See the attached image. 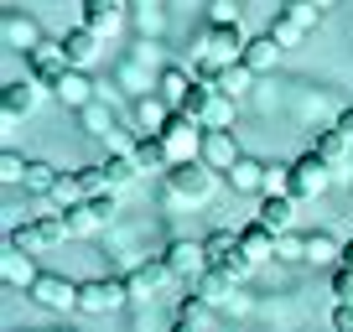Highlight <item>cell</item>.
I'll use <instances>...</instances> for the list:
<instances>
[{"mask_svg": "<svg viewBox=\"0 0 353 332\" xmlns=\"http://www.w3.org/2000/svg\"><path fill=\"white\" fill-rule=\"evenodd\" d=\"M203 249H208V270H219L229 280H244L254 270V260L244 255V244H239V229H213L203 239Z\"/></svg>", "mask_w": 353, "mask_h": 332, "instance_id": "1", "label": "cell"}, {"mask_svg": "<svg viewBox=\"0 0 353 332\" xmlns=\"http://www.w3.org/2000/svg\"><path fill=\"white\" fill-rule=\"evenodd\" d=\"M213 187H219V172H208L203 161H176L166 172V192L182 198V203H208Z\"/></svg>", "mask_w": 353, "mask_h": 332, "instance_id": "2", "label": "cell"}, {"mask_svg": "<svg viewBox=\"0 0 353 332\" xmlns=\"http://www.w3.org/2000/svg\"><path fill=\"white\" fill-rule=\"evenodd\" d=\"M244 47H250V37H244V26L234 21H208V32H203V57H208V63H239L244 57Z\"/></svg>", "mask_w": 353, "mask_h": 332, "instance_id": "3", "label": "cell"}, {"mask_svg": "<svg viewBox=\"0 0 353 332\" xmlns=\"http://www.w3.org/2000/svg\"><path fill=\"white\" fill-rule=\"evenodd\" d=\"M125 301H130V291L114 276H99V280H83V286H78V311H88V317H110Z\"/></svg>", "mask_w": 353, "mask_h": 332, "instance_id": "4", "label": "cell"}, {"mask_svg": "<svg viewBox=\"0 0 353 332\" xmlns=\"http://www.w3.org/2000/svg\"><path fill=\"white\" fill-rule=\"evenodd\" d=\"M327 187H332V166L322 161L317 151H307V156H296V161H291V198H296V203L322 198Z\"/></svg>", "mask_w": 353, "mask_h": 332, "instance_id": "5", "label": "cell"}, {"mask_svg": "<svg viewBox=\"0 0 353 332\" xmlns=\"http://www.w3.org/2000/svg\"><path fill=\"white\" fill-rule=\"evenodd\" d=\"M63 239H68L63 213H42V218L11 229V249H26V255H42V249H52V244H63Z\"/></svg>", "mask_w": 353, "mask_h": 332, "instance_id": "6", "label": "cell"}, {"mask_svg": "<svg viewBox=\"0 0 353 332\" xmlns=\"http://www.w3.org/2000/svg\"><path fill=\"white\" fill-rule=\"evenodd\" d=\"M110 218H114V192H99V198H88V203H78V208H68V213H63V229H68V239H83V234L104 229Z\"/></svg>", "mask_w": 353, "mask_h": 332, "instance_id": "7", "label": "cell"}, {"mask_svg": "<svg viewBox=\"0 0 353 332\" xmlns=\"http://www.w3.org/2000/svg\"><path fill=\"white\" fill-rule=\"evenodd\" d=\"M161 260H166V270H172V280H192V286H198V280L208 276V249H203V239H176Z\"/></svg>", "mask_w": 353, "mask_h": 332, "instance_id": "8", "label": "cell"}, {"mask_svg": "<svg viewBox=\"0 0 353 332\" xmlns=\"http://www.w3.org/2000/svg\"><path fill=\"white\" fill-rule=\"evenodd\" d=\"M78 286H83V280H68V276H57V270H42L37 286H32V301L47 307V311H78Z\"/></svg>", "mask_w": 353, "mask_h": 332, "instance_id": "9", "label": "cell"}, {"mask_svg": "<svg viewBox=\"0 0 353 332\" xmlns=\"http://www.w3.org/2000/svg\"><path fill=\"white\" fill-rule=\"evenodd\" d=\"M161 145L172 151V161H198L203 156V125L188 114H172V125L161 130Z\"/></svg>", "mask_w": 353, "mask_h": 332, "instance_id": "10", "label": "cell"}, {"mask_svg": "<svg viewBox=\"0 0 353 332\" xmlns=\"http://www.w3.org/2000/svg\"><path fill=\"white\" fill-rule=\"evenodd\" d=\"M0 37H6V47H11V52H37V47L47 42L42 26H37V16L16 11V6H6V16H0Z\"/></svg>", "mask_w": 353, "mask_h": 332, "instance_id": "11", "label": "cell"}, {"mask_svg": "<svg viewBox=\"0 0 353 332\" xmlns=\"http://www.w3.org/2000/svg\"><path fill=\"white\" fill-rule=\"evenodd\" d=\"M68 73H73V68H68V57H63L57 42H42L37 52H26V78H37L42 89H57Z\"/></svg>", "mask_w": 353, "mask_h": 332, "instance_id": "12", "label": "cell"}, {"mask_svg": "<svg viewBox=\"0 0 353 332\" xmlns=\"http://www.w3.org/2000/svg\"><path fill=\"white\" fill-rule=\"evenodd\" d=\"M239 156L244 151H239V141H234V130H203V156L198 161L208 166V172H223V177H229Z\"/></svg>", "mask_w": 353, "mask_h": 332, "instance_id": "13", "label": "cell"}, {"mask_svg": "<svg viewBox=\"0 0 353 332\" xmlns=\"http://www.w3.org/2000/svg\"><path fill=\"white\" fill-rule=\"evenodd\" d=\"M42 83L37 78H11L6 83V94H0V110H6V120H26V114H37V104H42Z\"/></svg>", "mask_w": 353, "mask_h": 332, "instance_id": "14", "label": "cell"}, {"mask_svg": "<svg viewBox=\"0 0 353 332\" xmlns=\"http://www.w3.org/2000/svg\"><path fill=\"white\" fill-rule=\"evenodd\" d=\"M130 161L141 166V177H166L172 172V151L161 145V135H135V145H130Z\"/></svg>", "mask_w": 353, "mask_h": 332, "instance_id": "15", "label": "cell"}, {"mask_svg": "<svg viewBox=\"0 0 353 332\" xmlns=\"http://www.w3.org/2000/svg\"><path fill=\"white\" fill-rule=\"evenodd\" d=\"M57 47H63L68 68H83V73H88V63H94V57H99V37L88 32L83 21H78V26H68V32L57 37Z\"/></svg>", "mask_w": 353, "mask_h": 332, "instance_id": "16", "label": "cell"}, {"mask_svg": "<svg viewBox=\"0 0 353 332\" xmlns=\"http://www.w3.org/2000/svg\"><path fill=\"white\" fill-rule=\"evenodd\" d=\"M172 114H176V110L151 89V94H141V99H135V130H141V135H161L166 125H172Z\"/></svg>", "mask_w": 353, "mask_h": 332, "instance_id": "17", "label": "cell"}, {"mask_svg": "<svg viewBox=\"0 0 353 332\" xmlns=\"http://www.w3.org/2000/svg\"><path fill=\"white\" fill-rule=\"evenodd\" d=\"M172 280V270H166V260H145L141 270H130L125 276V291H130V301H151L156 291Z\"/></svg>", "mask_w": 353, "mask_h": 332, "instance_id": "18", "label": "cell"}, {"mask_svg": "<svg viewBox=\"0 0 353 332\" xmlns=\"http://www.w3.org/2000/svg\"><path fill=\"white\" fill-rule=\"evenodd\" d=\"M254 223H265L270 234H291V223H296V198H260V213H254Z\"/></svg>", "mask_w": 353, "mask_h": 332, "instance_id": "19", "label": "cell"}, {"mask_svg": "<svg viewBox=\"0 0 353 332\" xmlns=\"http://www.w3.org/2000/svg\"><path fill=\"white\" fill-rule=\"evenodd\" d=\"M78 6H83V26L94 37L120 32V0H78Z\"/></svg>", "mask_w": 353, "mask_h": 332, "instance_id": "20", "label": "cell"}, {"mask_svg": "<svg viewBox=\"0 0 353 332\" xmlns=\"http://www.w3.org/2000/svg\"><path fill=\"white\" fill-rule=\"evenodd\" d=\"M192 83H198V78H192L188 68H161V78H156V94H161V99L172 104L176 114H182V104H188Z\"/></svg>", "mask_w": 353, "mask_h": 332, "instance_id": "21", "label": "cell"}, {"mask_svg": "<svg viewBox=\"0 0 353 332\" xmlns=\"http://www.w3.org/2000/svg\"><path fill=\"white\" fill-rule=\"evenodd\" d=\"M0 276H6V286H26V291H32L42 270L32 265V255H26V249H11V244H6V255H0Z\"/></svg>", "mask_w": 353, "mask_h": 332, "instance_id": "22", "label": "cell"}, {"mask_svg": "<svg viewBox=\"0 0 353 332\" xmlns=\"http://www.w3.org/2000/svg\"><path fill=\"white\" fill-rule=\"evenodd\" d=\"M276 239H281V234H270V229H265V223H244V229H239V244H244V255H250L254 260V265H265V260H276Z\"/></svg>", "mask_w": 353, "mask_h": 332, "instance_id": "23", "label": "cell"}, {"mask_svg": "<svg viewBox=\"0 0 353 332\" xmlns=\"http://www.w3.org/2000/svg\"><path fill=\"white\" fill-rule=\"evenodd\" d=\"M281 52H286V47H281L270 32H260V37H250V47H244V63H250V73H270V68L281 63Z\"/></svg>", "mask_w": 353, "mask_h": 332, "instance_id": "24", "label": "cell"}, {"mask_svg": "<svg viewBox=\"0 0 353 332\" xmlns=\"http://www.w3.org/2000/svg\"><path fill=\"white\" fill-rule=\"evenodd\" d=\"M265 166H270V161L239 156V161H234V172H229V187H234V192H254V198H260V192H265Z\"/></svg>", "mask_w": 353, "mask_h": 332, "instance_id": "25", "label": "cell"}, {"mask_svg": "<svg viewBox=\"0 0 353 332\" xmlns=\"http://www.w3.org/2000/svg\"><path fill=\"white\" fill-rule=\"evenodd\" d=\"M234 286H239V280H229V276H219V270H208V276L198 280V296L208 301L213 311H223V307H234V296H239Z\"/></svg>", "mask_w": 353, "mask_h": 332, "instance_id": "26", "label": "cell"}, {"mask_svg": "<svg viewBox=\"0 0 353 332\" xmlns=\"http://www.w3.org/2000/svg\"><path fill=\"white\" fill-rule=\"evenodd\" d=\"M104 182H110V192H120V187H130V182L135 177H141V166H135L130 161V151H110V156H104Z\"/></svg>", "mask_w": 353, "mask_h": 332, "instance_id": "27", "label": "cell"}, {"mask_svg": "<svg viewBox=\"0 0 353 332\" xmlns=\"http://www.w3.org/2000/svg\"><path fill=\"white\" fill-rule=\"evenodd\" d=\"M250 83H254V73H250V63H244V57H239V63H223L219 73H213V89L229 94V99H239Z\"/></svg>", "mask_w": 353, "mask_h": 332, "instance_id": "28", "label": "cell"}, {"mask_svg": "<svg viewBox=\"0 0 353 332\" xmlns=\"http://www.w3.org/2000/svg\"><path fill=\"white\" fill-rule=\"evenodd\" d=\"M52 94H57L63 104H73V110H88V104H94V83H88V73H83V68H73V73H68Z\"/></svg>", "mask_w": 353, "mask_h": 332, "instance_id": "29", "label": "cell"}, {"mask_svg": "<svg viewBox=\"0 0 353 332\" xmlns=\"http://www.w3.org/2000/svg\"><path fill=\"white\" fill-rule=\"evenodd\" d=\"M208 317H213V307L203 296H188L182 307H176V317H172V332H203L208 327Z\"/></svg>", "mask_w": 353, "mask_h": 332, "instance_id": "30", "label": "cell"}, {"mask_svg": "<svg viewBox=\"0 0 353 332\" xmlns=\"http://www.w3.org/2000/svg\"><path fill=\"white\" fill-rule=\"evenodd\" d=\"M307 260L312 265H343V244L327 229H317V234H307Z\"/></svg>", "mask_w": 353, "mask_h": 332, "instance_id": "31", "label": "cell"}, {"mask_svg": "<svg viewBox=\"0 0 353 332\" xmlns=\"http://www.w3.org/2000/svg\"><path fill=\"white\" fill-rule=\"evenodd\" d=\"M312 151H317L322 161L332 166V172H343V166H348V141H343L338 130H317V141H312Z\"/></svg>", "mask_w": 353, "mask_h": 332, "instance_id": "32", "label": "cell"}, {"mask_svg": "<svg viewBox=\"0 0 353 332\" xmlns=\"http://www.w3.org/2000/svg\"><path fill=\"white\" fill-rule=\"evenodd\" d=\"M57 177H63V172H57L52 161H32V166H26V182H21V187H26V192H37V198H52Z\"/></svg>", "mask_w": 353, "mask_h": 332, "instance_id": "33", "label": "cell"}, {"mask_svg": "<svg viewBox=\"0 0 353 332\" xmlns=\"http://www.w3.org/2000/svg\"><path fill=\"white\" fill-rule=\"evenodd\" d=\"M88 192H83V177H78V172H63V177H57V187H52V203L57 208H78V203H83Z\"/></svg>", "mask_w": 353, "mask_h": 332, "instance_id": "34", "label": "cell"}, {"mask_svg": "<svg viewBox=\"0 0 353 332\" xmlns=\"http://www.w3.org/2000/svg\"><path fill=\"white\" fill-rule=\"evenodd\" d=\"M281 192L291 198V161H270L265 166V192L260 198H281Z\"/></svg>", "mask_w": 353, "mask_h": 332, "instance_id": "35", "label": "cell"}, {"mask_svg": "<svg viewBox=\"0 0 353 332\" xmlns=\"http://www.w3.org/2000/svg\"><path fill=\"white\" fill-rule=\"evenodd\" d=\"M281 11H286L291 21L301 26V32H312V26L322 21V6H317V0H286V6H281Z\"/></svg>", "mask_w": 353, "mask_h": 332, "instance_id": "36", "label": "cell"}, {"mask_svg": "<svg viewBox=\"0 0 353 332\" xmlns=\"http://www.w3.org/2000/svg\"><path fill=\"white\" fill-rule=\"evenodd\" d=\"M276 260H286V265H296V260H307V234H281L276 239Z\"/></svg>", "mask_w": 353, "mask_h": 332, "instance_id": "37", "label": "cell"}, {"mask_svg": "<svg viewBox=\"0 0 353 332\" xmlns=\"http://www.w3.org/2000/svg\"><path fill=\"white\" fill-rule=\"evenodd\" d=\"M265 32L276 37V42H281V47H291V42H301V37H307V32H301V26H296V21H291V16H286V11H276V16H270V26H265Z\"/></svg>", "mask_w": 353, "mask_h": 332, "instance_id": "38", "label": "cell"}, {"mask_svg": "<svg viewBox=\"0 0 353 332\" xmlns=\"http://www.w3.org/2000/svg\"><path fill=\"white\" fill-rule=\"evenodd\" d=\"M26 166H32V161H21L16 151H6V156H0V182H6V187H21V182H26Z\"/></svg>", "mask_w": 353, "mask_h": 332, "instance_id": "39", "label": "cell"}, {"mask_svg": "<svg viewBox=\"0 0 353 332\" xmlns=\"http://www.w3.org/2000/svg\"><path fill=\"white\" fill-rule=\"evenodd\" d=\"M78 177H83V192H88V198L110 192V182H104V166H99V161H94V166H78ZM88 198H83V203H88Z\"/></svg>", "mask_w": 353, "mask_h": 332, "instance_id": "40", "label": "cell"}, {"mask_svg": "<svg viewBox=\"0 0 353 332\" xmlns=\"http://www.w3.org/2000/svg\"><path fill=\"white\" fill-rule=\"evenodd\" d=\"M332 332H353V301H338V307H332Z\"/></svg>", "mask_w": 353, "mask_h": 332, "instance_id": "41", "label": "cell"}, {"mask_svg": "<svg viewBox=\"0 0 353 332\" xmlns=\"http://www.w3.org/2000/svg\"><path fill=\"white\" fill-rule=\"evenodd\" d=\"M332 130H338V135H343V141H348V145H353V110H343V114H338V125H332Z\"/></svg>", "mask_w": 353, "mask_h": 332, "instance_id": "42", "label": "cell"}, {"mask_svg": "<svg viewBox=\"0 0 353 332\" xmlns=\"http://www.w3.org/2000/svg\"><path fill=\"white\" fill-rule=\"evenodd\" d=\"M239 6V0H219V21H229V11Z\"/></svg>", "mask_w": 353, "mask_h": 332, "instance_id": "43", "label": "cell"}, {"mask_svg": "<svg viewBox=\"0 0 353 332\" xmlns=\"http://www.w3.org/2000/svg\"><path fill=\"white\" fill-rule=\"evenodd\" d=\"M57 332H73V327H57Z\"/></svg>", "mask_w": 353, "mask_h": 332, "instance_id": "44", "label": "cell"}]
</instances>
